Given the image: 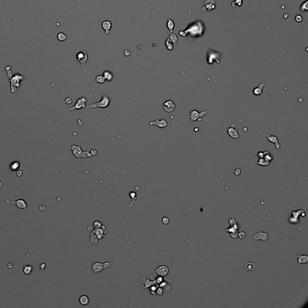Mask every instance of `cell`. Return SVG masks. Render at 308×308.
Returning <instances> with one entry per match:
<instances>
[{"label": "cell", "mask_w": 308, "mask_h": 308, "mask_svg": "<svg viewBox=\"0 0 308 308\" xmlns=\"http://www.w3.org/2000/svg\"><path fill=\"white\" fill-rule=\"evenodd\" d=\"M297 261L299 264H306L308 262V257L307 255H298Z\"/></svg>", "instance_id": "20"}, {"label": "cell", "mask_w": 308, "mask_h": 308, "mask_svg": "<svg viewBox=\"0 0 308 308\" xmlns=\"http://www.w3.org/2000/svg\"><path fill=\"white\" fill-rule=\"evenodd\" d=\"M46 268V264H42L40 265V269L42 270V271H44L45 269Z\"/></svg>", "instance_id": "43"}, {"label": "cell", "mask_w": 308, "mask_h": 308, "mask_svg": "<svg viewBox=\"0 0 308 308\" xmlns=\"http://www.w3.org/2000/svg\"><path fill=\"white\" fill-rule=\"evenodd\" d=\"M149 125L151 126H157L159 128H164L167 126L168 121L165 119H162L161 120L157 119L156 120L150 122Z\"/></svg>", "instance_id": "9"}, {"label": "cell", "mask_w": 308, "mask_h": 308, "mask_svg": "<svg viewBox=\"0 0 308 308\" xmlns=\"http://www.w3.org/2000/svg\"><path fill=\"white\" fill-rule=\"evenodd\" d=\"M105 79L103 75H99L97 76L96 78L95 79V82L97 83H100V84H103V83H105Z\"/></svg>", "instance_id": "27"}, {"label": "cell", "mask_w": 308, "mask_h": 308, "mask_svg": "<svg viewBox=\"0 0 308 308\" xmlns=\"http://www.w3.org/2000/svg\"><path fill=\"white\" fill-rule=\"evenodd\" d=\"M10 68H11L10 66H6V71H7V74H8V78H9V79H11V78H12V77L13 76V73H12V71H11Z\"/></svg>", "instance_id": "31"}, {"label": "cell", "mask_w": 308, "mask_h": 308, "mask_svg": "<svg viewBox=\"0 0 308 308\" xmlns=\"http://www.w3.org/2000/svg\"><path fill=\"white\" fill-rule=\"evenodd\" d=\"M70 149L72 150V152L73 155L78 159H80L81 158H86L87 157H92L90 154L89 152V150H87V151L84 152L82 150L81 148V146L75 145L73 144L70 147Z\"/></svg>", "instance_id": "2"}, {"label": "cell", "mask_w": 308, "mask_h": 308, "mask_svg": "<svg viewBox=\"0 0 308 308\" xmlns=\"http://www.w3.org/2000/svg\"><path fill=\"white\" fill-rule=\"evenodd\" d=\"M264 158L269 161V162H271L274 159L273 155L269 151H264Z\"/></svg>", "instance_id": "23"}, {"label": "cell", "mask_w": 308, "mask_h": 308, "mask_svg": "<svg viewBox=\"0 0 308 308\" xmlns=\"http://www.w3.org/2000/svg\"><path fill=\"white\" fill-rule=\"evenodd\" d=\"M93 224H94L96 227H98H98H100V226H101V223L98 221H96L95 222L93 223Z\"/></svg>", "instance_id": "42"}, {"label": "cell", "mask_w": 308, "mask_h": 308, "mask_svg": "<svg viewBox=\"0 0 308 308\" xmlns=\"http://www.w3.org/2000/svg\"><path fill=\"white\" fill-rule=\"evenodd\" d=\"M176 107L175 103L171 100H167L163 103V108L166 113H171Z\"/></svg>", "instance_id": "8"}, {"label": "cell", "mask_w": 308, "mask_h": 308, "mask_svg": "<svg viewBox=\"0 0 308 308\" xmlns=\"http://www.w3.org/2000/svg\"><path fill=\"white\" fill-rule=\"evenodd\" d=\"M103 76L104 77L105 80L109 82L112 81L113 78H114V75H113V73L108 71H105L103 73Z\"/></svg>", "instance_id": "18"}, {"label": "cell", "mask_w": 308, "mask_h": 308, "mask_svg": "<svg viewBox=\"0 0 308 308\" xmlns=\"http://www.w3.org/2000/svg\"><path fill=\"white\" fill-rule=\"evenodd\" d=\"M151 290H152V291H157V288H156V286H152V288H151Z\"/></svg>", "instance_id": "47"}, {"label": "cell", "mask_w": 308, "mask_h": 308, "mask_svg": "<svg viewBox=\"0 0 308 308\" xmlns=\"http://www.w3.org/2000/svg\"><path fill=\"white\" fill-rule=\"evenodd\" d=\"M2 182H1V181H0V187H1V186H2Z\"/></svg>", "instance_id": "51"}, {"label": "cell", "mask_w": 308, "mask_h": 308, "mask_svg": "<svg viewBox=\"0 0 308 308\" xmlns=\"http://www.w3.org/2000/svg\"><path fill=\"white\" fill-rule=\"evenodd\" d=\"M268 238H269V235H268L267 233L258 231V233H256L255 235L253 236L252 238L256 241L262 240L263 241H266L268 240Z\"/></svg>", "instance_id": "11"}, {"label": "cell", "mask_w": 308, "mask_h": 308, "mask_svg": "<svg viewBox=\"0 0 308 308\" xmlns=\"http://www.w3.org/2000/svg\"><path fill=\"white\" fill-rule=\"evenodd\" d=\"M111 22L110 21H104L102 22V27H103V29L105 31V34H109L111 29Z\"/></svg>", "instance_id": "14"}, {"label": "cell", "mask_w": 308, "mask_h": 308, "mask_svg": "<svg viewBox=\"0 0 308 308\" xmlns=\"http://www.w3.org/2000/svg\"><path fill=\"white\" fill-rule=\"evenodd\" d=\"M267 140L269 141V142H271V143H274V144H275V146L277 149H280V144H279L278 138H277L276 136H275V135H268L267 137Z\"/></svg>", "instance_id": "15"}, {"label": "cell", "mask_w": 308, "mask_h": 308, "mask_svg": "<svg viewBox=\"0 0 308 308\" xmlns=\"http://www.w3.org/2000/svg\"><path fill=\"white\" fill-rule=\"evenodd\" d=\"M79 303L83 305H87L89 303V298L86 295H82L79 297Z\"/></svg>", "instance_id": "22"}, {"label": "cell", "mask_w": 308, "mask_h": 308, "mask_svg": "<svg viewBox=\"0 0 308 308\" xmlns=\"http://www.w3.org/2000/svg\"><path fill=\"white\" fill-rule=\"evenodd\" d=\"M75 58L76 61L78 63L81 64L83 67V72H86V64L88 61V57L87 51L85 49H82L80 51H77L75 54Z\"/></svg>", "instance_id": "1"}, {"label": "cell", "mask_w": 308, "mask_h": 308, "mask_svg": "<svg viewBox=\"0 0 308 308\" xmlns=\"http://www.w3.org/2000/svg\"><path fill=\"white\" fill-rule=\"evenodd\" d=\"M166 47L167 48L168 50L170 51H172V49H173V48L174 47V45L173 44V43L172 42V41L170 40V39L169 37H168L167 40L166 41Z\"/></svg>", "instance_id": "24"}, {"label": "cell", "mask_w": 308, "mask_h": 308, "mask_svg": "<svg viewBox=\"0 0 308 308\" xmlns=\"http://www.w3.org/2000/svg\"><path fill=\"white\" fill-rule=\"evenodd\" d=\"M157 294H158V295H161L162 294H163V289H162L161 288H158V290H157Z\"/></svg>", "instance_id": "39"}, {"label": "cell", "mask_w": 308, "mask_h": 308, "mask_svg": "<svg viewBox=\"0 0 308 308\" xmlns=\"http://www.w3.org/2000/svg\"><path fill=\"white\" fill-rule=\"evenodd\" d=\"M89 150V152L90 154L92 156V157H94V156L96 155L97 154V151L95 150V149H88Z\"/></svg>", "instance_id": "33"}, {"label": "cell", "mask_w": 308, "mask_h": 308, "mask_svg": "<svg viewBox=\"0 0 308 308\" xmlns=\"http://www.w3.org/2000/svg\"><path fill=\"white\" fill-rule=\"evenodd\" d=\"M169 269L165 265H161L158 267L155 270V272L158 276H166L169 273Z\"/></svg>", "instance_id": "12"}, {"label": "cell", "mask_w": 308, "mask_h": 308, "mask_svg": "<svg viewBox=\"0 0 308 308\" xmlns=\"http://www.w3.org/2000/svg\"><path fill=\"white\" fill-rule=\"evenodd\" d=\"M257 157H258V159H259V158H264V151L258 152V154H257Z\"/></svg>", "instance_id": "35"}, {"label": "cell", "mask_w": 308, "mask_h": 308, "mask_svg": "<svg viewBox=\"0 0 308 308\" xmlns=\"http://www.w3.org/2000/svg\"><path fill=\"white\" fill-rule=\"evenodd\" d=\"M167 27L168 30L170 32V33H172L173 32V29L174 27V23L172 19H167Z\"/></svg>", "instance_id": "21"}, {"label": "cell", "mask_w": 308, "mask_h": 308, "mask_svg": "<svg viewBox=\"0 0 308 308\" xmlns=\"http://www.w3.org/2000/svg\"><path fill=\"white\" fill-rule=\"evenodd\" d=\"M22 170H18V171L17 172V175L18 176H22Z\"/></svg>", "instance_id": "45"}, {"label": "cell", "mask_w": 308, "mask_h": 308, "mask_svg": "<svg viewBox=\"0 0 308 308\" xmlns=\"http://www.w3.org/2000/svg\"><path fill=\"white\" fill-rule=\"evenodd\" d=\"M12 204L16 205L18 208H22V209H26L27 206V204H25V201H24L23 200H18L17 201H12Z\"/></svg>", "instance_id": "19"}, {"label": "cell", "mask_w": 308, "mask_h": 308, "mask_svg": "<svg viewBox=\"0 0 308 308\" xmlns=\"http://www.w3.org/2000/svg\"><path fill=\"white\" fill-rule=\"evenodd\" d=\"M57 39H58V40L59 41L63 42V41H64L66 40L67 36L63 33H59L58 35H57Z\"/></svg>", "instance_id": "28"}, {"label": "cell", "mask_w": 308, "mask_h": 308, "mask_svg": "<svg viewBox=\"0 0 308 308\" xmlns=\"http://www.w3.org/2000/svg\"><path fill=\"white\" fill-rule=\"evenodd\" d=\"M208 113V111H203L198 112L197 110H193L190 112L189 115L190 121L191 123L196 122V121H200L202 120V117L206 115Z\"/></svg>", "instance_id": "5"}, {"label": "cell", "mask_w": 308, "mask_h": 308, "mask_svg": "<svg viewBox=\"0 0 308 308\" xmlns=\"http://www.w3.org/2000/svg\"><path fill=\"white\" fill-rule=\"evenodd\" d=\"M264 86H265L264 83H261L260 84H259V86H258V87L254 88L253 90V93L254 95H256V96L261 95L262 94V90H263V88H264Z\"/></svg>", "instance_id": "16"}, {"label": "cell", "mask_w": 308, "mask_h": 308, "mask_svg": "<svg viewBox=\"0 0 308 308\" xmlns=\"http://www.w3.org/2000/svg\"><path fill=\"white\" fill-rule=\"evenodd\" d=\"M270 163L269 161L267 160L264 158H259V159H258V164L260 166H269L270 164Z\"/></svg>", "instance_id": "25"}, {"label": "cell", "mask_w": 308, "mask_h": 308, "mask_svg": "<svg viewBox=\"0 0 308 308\" xmlns=\"http://www.w3.org/2000/svg\"><path fill=\"white\" fill-rule=\"evenodd\" d=\"M28 256H29V254L27 253L25 255V257H26V258H27V257H28Z\"/></svg>", "instance_id": "50"}, {"label": "cell", "mask_w": 308, "mask_h": 308, "mask_svg": "<svg viewBox=\"0 0 308 308\" xmlns=\"http://www.w3.org/2000/svg\"><path fill=\"white\" fill-rule=\"evenodd\" d=\"M169 37L172 41L173 44H174V45H176L177 43V42H178V37H177L176 35L174 34V33H172V34H170V36H169Z\"/></svg>", "instance_id": "29"}, {"label": "cell", "mask_w": 308, "mask_h": 308, "mask_svg": "<svg viewBox=\"0 0 308 308\" xmlns=\"http://www.w3.org/2000/svg\"><path fill=\"white\" fill-rule=\"evenodd\" d=\"M61 200H62V198H61V197H58L57 198V201H60Z\"/></svg>", "instance_id": "49"}, {"label": "cell", "mask_w": 308, "mask_h": 308, "mask_svg": "<svg viewBox=\"0 0 308 308\" xmlns=\"http://www.w3.org/2000/svg\"><path fill=\"white\" fill-rule=\"evenodd\" d=\"M87 102V99L84 97L78 98L75 104L72 107L68 108V111H73L75 110H79L82 108H86V103Z\"/></svg>", "instance_id": "7"}, {"label": "cell", "mask_w": 308, "mask_h": 308, "mask_svg": "<svg viewBox=\"0 0 308 308\" xmlns=\"http://www.w3.org/2000/svg\"><path fill=\"white\" fill-rule=\"evenodd\" d=\"M64 103H66L67 104H71V103H72V98H71V97H68V98H67L64 101Z\"/></svg>", "instance_id": "34"}, {"label": "cell", "mask_w": 308, "mask_h": 308, "mask_svg": "<svg viewBox=\"0 0 308 308\" xmlns=\"http://www.w3.org/2000/svg\"><path fill=\"white\" fill-rule=\"evenodd\" d=\"M32 270H33V267L31 266V265H25L24 266V273L27 275L30 274L32 271Z\"/></svg>", "instance_id": "26"}, {"label": "cell", "mask_w": 308, "mask_h": 308, "mask_svg": "<svg viewBox=\"0 0 308 308\" xmlns=\"http://www.w3.org/2000/svg\"><path fill=\"white\" fill-rule=\"evenodd\" d=\"M234 173H235V175H236V176H238L239 174H240V173H241V170H240V169H238H238H237L236 170H234Z\"/></svg>", "instance_id": "41"}, {"label": "cell", "mask_w": 308, "mask_h": 308, "mask_svg": "<svg viewBox=\"0 0 308 308\" xmlns=\"http://www.w3.org/2000/svg\"><path fill=\"white\" fill-rule=\"evenodd\" d=\"M238 237H239V238H241V239L244 238L245 237V234L244 232H241L239 233Z\"/></svg>", "instance_id": "38"}, {"label": "cell", "mask_w": 308, "mask_h": 308, "mask_svg": "<svg viewBox=\"0 0 308 308\" xmlns=\"http://www.w3.org/2000/svg\"><path fill=\"white\" fill-rule=\"evenodd\" d=\"M110 99L109 97L106 95H103L100 101L86 106V109L95 108H107L110 105Z\"/></svg>", "instance_id": "3"}, {"label": "cell", "mask_w": 308, "mask_h": 308, "mask_svg": "<svg viewBox=\"0 0 308 308\" xmlns=\"http://www.w3.org/2000/svg\"><path fill=\"white\" fill-rule=\"evenodd\" d=\"M19 166H20V164L19 162L17 161L14 162V163H13L10 165V169H12V170H16L19 167Z\"/></svg>", "instance_id": "32"}, {"label": "cell", "mask_w": 308, "mask_h": 308, "mask_svg": "<svg viewBox=\"0 0 308 308\" xmlns=\"http://www.w3.org/2000/svg\"><path fill=\"white\" fill-rule=\"evenodd\" d=\"M39 209L41 211H44L45 209V207L44 206L40 205L39 206Z\"/></svg>", "instance_id": "44"}, {"label": "cell", "mask_w": 308, "mask_h": 308, "mask_svg": "<svg viewBox=\"0 0 308 308\" xmlns=\"http://www.w3.org/2000/svg\"><path fill=\"white\" fill-rule=\"evenodd\" d=\"M227 131H228V133L229 135V136L233 138H238L239 136H240L237 129L235 127H228L227 128Z\"/></svg>", "instance_id": "13"}, {"label": "cell", "mask_w": 308, "mask_h": 308, "mask_svg": "<svg viewBox=\"0 0 308 308\" xmlns=\"http://www.w3.org/2000/svg\"><path fill=\"white\" fill-rule=\"evenodd\" d=\"M160 284H160V285H159V286H160L161 287V288L164 287V286H165V285H166V284H166V282H163V283L161 282Z\"/></svg>", "instance_id": "46"}, {"label": "cell", "mask_w": 308, "mask_h": 308, "mask_svg": "<svg viewBox=\"0 0 308 308\" xmlns=\"http://www.w3.org/2000/svg\"><path fill=\"white\" fill-rule=\"evenodd\" d=\"M162 221L164 224H167L169 223V219L167 217H164L162 219Z\"/></svg>", "instance_id": "36"}, {"label": "cell", "mask_w": 308, "mask_h": 308, "mask_svg": "<svg viewBox=\"0 0 308 308\" xmlns=\"http://www.w3.org/2000/svg\"><path fill=\"white\" fill-rule=\"evenodd\" d=\"M24 77L23 75L16 74L15 76H13L11 79H9V81L10 82V87H11V91L12 93H15L16 92L17 88L19 87L20 86V81L24 79Z\"/></svg>", "instance_id": "4"}, {"label": "cell", "mask_w": 308, "mask_h": 308, "mask_svg": "<svg viewBox=\"0 0 308 308\" xmlns=\"http://www.w3.org/2000/svg\"><path fill=\"white\" fill-rule=\"evenodd\" d=\"M208 63L209 64H213L214 62H217V63H219L220 62V58L219 57L218 54L216 52H214L212 51L211 52H209L208 55Z\"/></svg>", "instance_id": "10"}, {"label": "cell", "mask_w": 308, "mask_h": 308, "mask_svg": "<svg viewBox=\"0 0 308 308\" xmlns=\"http://www.w3.org/2000/svg\"><path fill=\"white\" fill-rule=\"evenodd\" d=\"M256 264L253 262H247L244 264V269L249 271H252L256 269Z\"/></svg>", "instance_id": "17"}, {"label": "cell", "mask_w": 308, "mask_h": 308, "mask_svg": "<svg viewBox=\"0 0 308 308\" xmlns=\"http://www.w3.org/2000/svg\"><path fill=\"white\" fill-rule=\"evenodd\" d=\"M7 266H8V268H10V269H11V268L13 267V264H12V263H9V264H8V265H7Z\"/></svg>", "instance_id": "48"}, {"label": "cell", "mask_w": 308, "mask_h": 308, "mask_svg": "<svg viewBox=\"0 0 308 308\" xmlns=\"http://www.w3.org/2000/svg\"><path fill=\"white\" fill-rule=\"evenodd\" d=\"M111 264L108 262H106L104 263H99V262H95L93 263L92 265V271L95 273L101 272L104 269H107L108 267H110Z\"/></svg>", "instance_id": "6"}, {"label": "cell", "mask_w": 308, "mask_h": 308, "mask_svg": "<svg viewBox=\"0 0 308 308\" xmlns=\"http://www.w3.org/2000/svg\"><path fill=\"white\" fill-rule=\"evenodd\" d=\"M163 277H162V276H159V277H157V280H156V282H157V284H160V283L162 281H163Z\"/></svg>", "instance_id": "40"}, {"label": "cell", "mask_w": 308, "mask_h": 308, "mask_svg": "<svg viewBox=\"0 0 308 308\" xmlns=\"http://www.w3.org/2000/svg\"><path fill=\"white\" fill-rule=\"evenodd\" d=\"M308 0H306L305 2L301 4V7H300V10H301V12H306L308 11Z\"/></svg>", "instance_id": "30"}, {"label": "cell", "mask_w": 308, "mask_h": 308, "mask_svg": "<svg viewBox=\"0 0 308 308\" xmlns=\"http://www.w3.org/2000/svg\"><path fill=\"white\" fill-rule=\"evenodd\" d=\"M295 19L297 22H300L302 21V17H301L300 15H297L296 16H295Z\"/></svg>", "instance_id": "37"}]
</instances>
